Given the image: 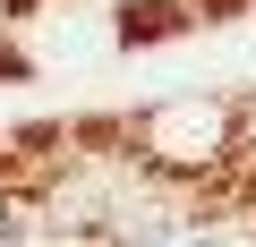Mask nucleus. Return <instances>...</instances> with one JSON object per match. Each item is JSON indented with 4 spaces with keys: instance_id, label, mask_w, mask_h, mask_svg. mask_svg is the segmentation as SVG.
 Masks as SVG:
<instances>
[{
    "instance_id": "1",
    "label": "nucleus",
    "mask_w": 256,
    "mask_h": 247,
    "mask_svg": "<svg viewBox=\"0 0 256 247\" xmlns=\"http://www.w3.org/2000/svg\"><path fill=\"white\" fill-rule=\"evenodd\" d=\"M180 17H171V0H137V9H128V34H171Z\"/></svg>"
}]
</instances>
